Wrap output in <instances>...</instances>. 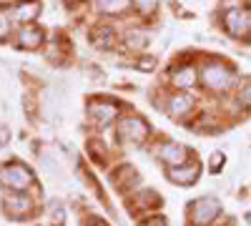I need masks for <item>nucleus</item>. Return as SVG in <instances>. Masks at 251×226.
<instances>
[{
    "label": "nucleus",
    "instance_id": "nucleus-1",
    "mask_svg": "<svg viewBox=\"0 0 251 226\" xmlns=\"http://www.w3.org/2000/svg\"><path fill=\"white\" fill-rule=\"evenodd\" d=\"M224 25L234 38H251V10L236 8L224 15Z\"/></svg>",
    "mask_w": 251,
    "mask_h": 226
},
{
    "label": "nucleus",
    "instance_id": "nucleus-2",
    "mask_svg": "<svg viewBox=\"0 0 251 226\" xmlns=\"http://www.w3.org/2000/svg\"><path fill=\"white\" fill-rule=\"evenodd\" d=\"M201 83L211 91H226L228 86L234 83V75L228 68H224L221 63H211L201 71Z\"/></svg>",
    "mask_w": 251,
    "mask_h": 226
},
{
    "label": "nucleus",
    "instance_id": "nucleus-3",
    "mask_svg": "<svg viewBox=\"0 0 251 226\" xmlns=\"http://www.w3.org/2000/svg\"><path fill=\"white\" fill-rule=\"evenodd\" d=\"M0 183H3V186H8V189L20 191V189L30 186L33 176H30V171H28L25 166H20V163H8V166L0 171Z\"/></svg>",
    "mask_w": 251,
    "mask_h": 226
},
{
    "label": "nucleus",
    "instance_id": "nucleus-4",
    "mask_svg": "<svg viewBox=\"0 0 251 226\" xmlns=\"http://www.w3.org/2000/svg\"><path fill=\"white\" fill-rule=\"evenodd\" d=\"M216 214H221V203L214 196H203V199H199L194 206H191V216H194V221L199 226L211 224L216 219Z\"/></svg>",
    "mask_w": 251,
    "mask_h": 226
},
{
    "label": "nucleus",
    "instance_id": "nucleus-5",
    "mask_svg": "<svg viewBox=\"0 0 251 226\" xmlns=\"http://www.w3.org/2000/svg\"><path fill=\"white\" fill-rule=\"evenodd\" d=\"M118 133H121L126 141L141 143V141H146V136H149V126H146V121H141V118H136V116H128V118L121 121Z\"/></svg>",
    "mask_w": 251,
    "mask_h": 226
},
{
    "label": "nucleus",
    "instance_id": "nucleus-6",
    "mask_svg": "<svg viewBox=\"0 0 251 226\" xmlns=\"http://www.w3.org/2000/svg\"><path fill=\"white\" fill-rule=\"evenodd\" d=\"M158 158L161 161H166L169 166H183L186 163V149L183 146H178V143H163V146H158Z\"/></svg>",
    "mask_w": 251,
    "mask_h": 226
},
{
    "label": "nucleus",
    "instance_id": "nucleus-7",
    "mask_svg": "<svg viewBox=\"0 0 251 226\" xmlns=\"http://www.w3.org/2000/svg\"><path fill=\"white\" fill-rule=\"evenodd\" d=\"M91 113H93V118L100 123V126H108V123L118 116V106L111 103V100H93Z\"/></svg>",
    "mask_w": 251,
    "mask_h": 226
},
{
    "label": "nucleus",
    "instance_id": "nucleus-8",
    "mask_svg": "<svg viewBox=\"0 0 251 226\" xmlns=\"http://www.w3.org/2000/svg\"><path fill=\"white\" fill-rule=\"evenodd\" d=\"M40 43H43V30H40V28L28 25L25 30H20V38H18V46L20 48L35 50V48H40Z\"/></svg>",
    "mask_w": 251,
    "mask_h": 226
},
{
    "label": "nucleus",
    "instance_id": "nucleus-9",
    "mask_svg": "<svg viewBox=\"0 0 251 226\" xmlns=\"http://www.w3.org/2000/svg\"><path fill=\"white\" fill-rule=\"evenodd\" d=\"M201 169H199V163H191V166H186V169H174L169 176L174 183H183V186H188V183H194L199 178Z\"/></svg>",
    "mask_w": 251,
    "mask_h": 226
},
{
    "label": "nucleus",
    "instance_id": "nucleus-10",
    "mask_svg": "<svg viewBox=\"0 0 251 226\" xmlns=\"http://www.w3.org/2000/svg\"><path fill=\"white\" fill-rule=\"evenodd\" d=\"M191 108H194V98H191V96H186V93L174 96V98H171V103H169V111H171L174 116H183V113H188Z\"/></svg>",
    "mask_w": 251,
    "mask_h": 226
},
{
    "label": "nucleus",
    "instance_id": "nucleus-11",
    "mask_svg": "<svg viewBox=\"0 0 251 226\" xmlns=\"http://www.w3.org/2000/svg\"><path fill=\"white\" fill-rule=\"evenodd\" d=\"M5 209H8V214L28 211V209H30V201H28V199H20V196H8V199H5Z\"/></svg>",
    "mask_w": 251,
    "mask_h": 226
},
{
    "label": "nucleus",
    "instance_id": "nucleus-12",
    "mask_svg": "<svg viewBox=\"0 0 251 226\" xmlns=\"http://www.w3.org/2000/svg\"><path fill=\"white\" fill-rule=\"evenodd\" d=\"M174 83L181 86V88L194 86V83H196V73H194V68H183V71H178V73L174 75Z\"/></svg>",
    "mask_w": 251,
    "mask_h": 226
},
{
    "label": "nucleus",
    "instance_id": "nucleus-13",
    "mask_svg": "<svg viewBox=\"0 0 251 226\" xmlns=\"http://www.w3.org/2000/svg\"><path fill=\"white\" fill-rule=\"evenodd\" d=\"M38 10H40V5H38V3L20 5V8H18V13H15V18H18V20H25V23H30V20L38 15Z\"/></svg>",
    "mask_w": 251,
    "mask_h": 226
},
{
    "label": "nucleus",
    "instance_id": "nucleus-14",
    "mask_svg": "<svg viewBox=\"0 0 251 226\" xmlns=\"http://www.w3.org/2000/svg\"><path fill=\"white\" fill-rule=\"evenodd\" d=\"M128 5V0H98V8L106 13H118Z\"/></svg>",
    "mask_w": 251,
    "mask_h": 226
},
{
    "label": "nucleus",
    "instance_id": "nucleus-15",
    "mask_svg": "<svg viewBox=\"0 0 251 226\" xmlns=\"http://www.w3.org/2000/svg\"><path fill=\"white\" fill-rule=\"evenodd\" d=\"M239 100H241V106H251V83L241 91V96H239Z\"/></svg>",
    "mask_w": 251,
    "mask_h": 226
},
{
    "label": "nucleus",
    "instance_id": "nucleus-16",
    "mask_svg": "<svg viewBox=\"0 0 251 226\" xmlns=\"http://www.w3.org/2000/svg\"><path fill=\"white\" fill-rule=\"evenodd\" d=\"M138 8L146 10V13H151V10L156 8V0H138Z\"/></svg>",
    "mask_w": 251,
    "mask_h": 226
},
{
    "label": "nucleus",
    "instance_id": "nucleus-17",
    "mask_svg": "<svg viewBox=\"0 0 251 226\" xmlns=\"http://www.w3.org/2000/svg\"><path fill=\"white\" fill-rule=\"evenodd\" d=\"M143 226H166V221H163L161 216H153V219H149V221H146Z\"/></svg>",
    "mask_w": 251,
    "mask_h": 226
},
{
    "label": "nucleus",
    "instance_id": "nucleus-18",
    "mask_svg": "<svg viewBox=\"0 0 251 226\" xmlns=\"http://www.w3.org/2000/svg\"><path fill=\"white\" fill-rule=\"evenodd\" d=\"M8 33V18H3V15H0V38H3Z\"/></svg>",
    "mask_w": 251,
    "mask_h": 226
},
{
    "label": "nucleus",
    "instance_id": "nucleus-19",
    "mask_svg": "<svg viewBox=\"0 0 251 226\" xmlns=\"http://www.w3.org/2000/svg\"><path fill=\"white\" fill-rule=\"evenodd\" d=\"M219 163H224V156H219V153H216V156H214V163H211V166H214V169H219Z\"/></svg>",
    "mask_w": 251,
    "mask_h": 226
},
{
    "label": "nucleus",
    "instance_id": "nucleus-20",
    "mask_svg": "<svg viewBox=\"0 0 251 226\" xmlns=\"http://www.w3.org/2000/svg\"><path fill=\"white\" fill-rule=\"evenodd\" d=\"M0 3H13V0H0Z\"/></svg>",
    "mask_w": 251,
    "mask_h": 226
}]
</instances>
